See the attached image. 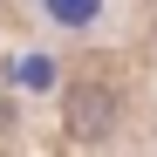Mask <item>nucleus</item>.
<instances>
[{"instance_id":"nucleus-1","label":"nucleus","mask_w":157,"mask_h":157,"mask_svg":"<svg viewBox=\"0 0 157 157\" xmlns=\"http://www.w3.org/2000/svg\"><path fill=\"white\" fill-rule=\"evenodd\" d=\"M116 109H123V102H116V89H109V82H75V89H68V102H62L68 137H75V144H102V137L116 130Z\"/></svg>"},{"instance_id":"nucleus-2","label":"nucleus","mask_w":157,"mask_h":157,"mask_svg":"<svg viewBox=\"0 0 157 157\" xmlns=\"http://www.w3.org/2000/svg\"><path fill=\"white\" fill-rule=\"evenodd\" d=\"M41 14L55 21V28H89L102 14V0H41Z\"/></svg>"},{"instance_id":"nucleus-3","label":"nucleus","mask_w":157,"mask_h":157,"mask_svg":"<svg viewBox=\"0 0 157 157\" xmlns=\"http://www.w3.org/2000/svg\"><path fill=\"white\" fill-rule=\"evenodd\" d=\"M21 82H41V89H48V82H55V62H48V55H28V68H21Z\"/></svg>"}]
</instances>
